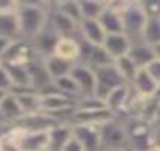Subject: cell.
I'll return each mask as SVG.
<instances>
[{
    "label": "cell",
    "instance_id": "42",
    "mask_svg": "<svg viewBox=\"0 0 160 151\" xmlns=\"http://www.w3.org/2000/svg\"><path fill=\"white\" fill-rule=\"evenodd\" d=\"M0 67H2V59H0Z\"/></svg>",
    "mask_w": 160,
    "mask_h": 151
},
{
    "label": "cell",
    "instance_id": "16",
    "mask_svg": "<svg viewBox=\"0 0 160 151\" xmlns=\"http://www.w3.org/2000/svg\"><path fill=\"white\" fill-rule=\"evenodd\" d=\"M0 36L8 39V41L20 39L18 8L9 9V11H0Z\"/></svg>",
    "mask_w": 160,
    "mask_h": 151
},
{
    "label": "cell",
    "instance_id": "15",
    "mask_svg": "<svg viewBox=\"0 0 160 151\" xmlns=\"http://www.w3.org/2000/svg\"><path fill=\"white\" fill-rule=\"evenodd\" d=\"M72 136L82 143L85 151H100V125L72 124Z\"/></svg>",
    "mask_w": 160,
    "mask_h": 151
},
{
    "label": "cell",
    "instance_id": "2",
    "mask_svg": "<svg viewBox=\"0 0 160 151\" xmlns=\"http://www.w3.org/2000/svg\"><path fill=\"white\" fill-rule=\"evenodd\" d=\"M122 23H124V33L132 43L142 41L143 27L147 23V14L142 8L141 2H125L121 11Z\"/></svg>",
    "mask_w": 160,
    "mask_h": 151
},
{
    "label": "cell",
    "instance_id": "11",
    "mask_svg": "<svg viewBox=\"0 0 160 151\" xmlns=\"http://www.w3.org/2000/svg\"><path fill=\"white\" fill-rule=\"evenodd\" d=\"M50 26L56 30V33L61 38H79V24L72 21L71 18L63 15L59 9L56 8L54 3H50Z\"/></svg>",
    "mask_w": 160,
    "mask_h": 151
},
{
    "label": "cell",
    "instance_id": "20",
    "mask_svg": "<svg viewBox=\"0 0 160 151\" xmlns=\"http://www.w3.org/2000/svg\"><path fill=\"white\" fill-rule=\"evenodd\" d=\"M53 54L58 58H62L65 61L77 63L80 58V39L79 38H59Z\"/></svg>",
    "mask_w": 160,
    "mask_h": 151
},
{
    "label": "cell",
    "instance_id": "34",
    "mask_svg": "<svg viewBox=\"0 0 160 151\" xmlns=\"http://www.w3.org/2000/svg\"><path fill=\"white\" fill-rule=\"evenodd\" d=\"M62 151H85V148L82 147V143L72 136L68 142L65 143V147L62 148Z\"/></svg>",
    "mask_w": 160,
    "mask_h": 151
},
{
    "label": "cell",
    "instance_id": "26",
    "mask_svg": "<svg viewBox=\"0 0 160 151\" xmlns=\"http://www.w3.org/2000/svg\"><path fill=\"white\" fill-rule=\"evenodd\" d=\"M53 85L61 94L72 98V100H76V101H79L80 98H82V92H80V89H79V86H77V83H76V80L71 77V74L54 80Z\"/></svg>",
    "mask_w": 160,
    "mask_h": 151
},
{
    "label": "cell",
    "instance_id": "4",
    "mask_svg": "<svg viewBox=\"0 0 160 151\" xmlns=\"http://www.w3.org/2000/svg\"><path fill=\"white\" fill-rule=\"evenodd\" d=\"M125 128H127L128 150L147 151L151 147L152 128L150 123L141 118H132L128 123H125Z\"/></svg>",
    "mask_w": 160,
    "mask_h": 151
},
{
    "label": "cell",
    "instance_id": "39",
    "mask_svg": "<svg viewBox=\"0 0 160 151\" xmlns=\"http://www.w3.org/2000/svg\"><path fill=\"white\" fill-rule=\"evenodd\" d=\"M147 151H160V148H159V147H152V145H151V147H150Z\"/></svg>",
    "mask_w": 160,
    "mask_h": 151
},
{
    "label": "cell",
    "instance_id": "29",
    "mask_svg": "<svg viewBox=\"0 0 160 151\" xmlns=\"http://www.w3.org/2000/svg\"><path fill=\"white\" fill-rule=\"evenodd\" d=\"M107 2H97V0H86L80 2V9L83 20H98L103 11L106 9Z\"/></svg>",
    "mask_w": 160,
    "mask_h": 151
},
{
    "label": "cell",
    "instance_id": "10",
    "mask_svg": "<svg viewBox=\"0 0 160 151\" xmlns=\"http://www.w3.org/2000/svg\"><path fill=\"white\" fill-rule=\"evenodd\" d=\"M116 118L107 107L100 109H76L70 118V124H88V125H103L104 123Z\"/></svg>",
    "mask_w": 160,
    "mask_h": 151
},
{
    "label": "cell",
    "instance_id": "30",
    "mask_svg": "<svg viewBox=\"0 0 160 151\" xmlns=\"http://www.w3.org/2000/svg\"><path fill=\"white\" fill-rule=\"evenodd\" d=\"M54 5L63 15L71 18L72 21H76L77 24H80V21L83 20L82 9H80V2H71V0L70 2H56Z\"/></svg>",
    "mask_w": 160,
    "mask_h": 151
},
{
    "label": "cell",
    "instance_id": "32",
    "mask_svg": "<svg viewBox=\"0 0 160 151\" xmlns=\"http://www.w3.org/2000/svg\"><path fill=\"white\" fill-rule=\"evenodd\" d=\"M145 70H147V73L157 82V85L160 86V59H156V58H154L151 62L145 67Z\"/></svg>",
    "mask_w": 160,
    "mask_h": 151
},
{
    "label": "cell",
    "instance_id": "1",
    "mask_svg": "<svg viewBox=\"0 0 160 151\" xmlns=\"http://www.w3.org/2000/svg\"><path fill=\"white\" fill-rule=\"evenodd\" d=\"M48 18H50V3L20 2L18 5L20 38L26 41H32L48 24Z\"/></svg>",
    "mask_w": 160,
    "mask_h": 151
},
{
    "label": "cell",
    "instance_id": "14",
    "mask_svg": "<svg viewBox=\"0 0 160 151\" xmlns=\"http://www.w3.org/2000/svg\"><path fill=\"white\" fill-rule=\"evenodd\" d=\"M71 77L76 80L77 86H79L82 97H91L95 95V70L89 68L88 65L83 63H74L71 70Z\"/></svg>",
    "mask_w": 160,
    "mask_h": 151
},
{
    "label": "cell",
    "instance_id": "37",
    "mask_svg": "<svg viewBox=\"0 0 160 151\" xmlns=\"http://www.w3.org/2000/svg\"><path fill=\"white\" fill-rule=\"evenodd\" d=\"M152 52H154V58L160 59V44H157L156 47H152Z\"/></svg>",
    "mask_w": 160,
    "mask_h": 151
},
{
    "label": "cell",
    "instance_id": "40",
    "mask_svg": "<svg viewBox=\"0 0 160 151\" xmlns=\"http://www.w3.org/2000/svg\"><path fill=\"white\" fill-rule=\"evenodd\" d=\"M2 148H3V136L0 134V151H2Z\"/></svg>",
    "mask_w": 160,
    "mask_h": 151
},
{
    "label": "cell",
    "instance_id": "21",
    "mask_svg": "<svg viewBox=\"0 0 160 151\" xmlns=\"http://www.w3.org/2000/svg\"><path fill=\"white\" fill-rule=\"evenodd\" d=\"M72 138V127L68 123H61L48 132V151H62L65 143Z\"/></svg>",
    "mask_w": 160,
    "mask_h": 151
},
{
    "label": "cell",
    "instance_id": "35",
    "mask_svg": "<svg viewBox=\"0 0 160 151\" xmlns=\"http://www.w3.org/2000/svg\"><path fill=\"white\" fill-rule=\"evenodd\" d=\"M151 145H152V147H159V148H160V127H157V128H152Z\"/></svg>",
    "mask_w": 160,
    "mask_h": 151
},
{
    "label": "cell",
    "instance_id": "9",
    "mask_svg": "<svg viewBox=\"0 0 160 151\" xmlns=\"http://www.w3.org/2000/svg\"><path fill=\"white\" fill-rule=\"evenodd\" d=\"M134 97V92L130 83H125L122 86L116 88L115 91H112L106 98H104V104L106 107L118 118L119 115H124L128 112L130 103Z\"/></svg>",
    "mask_w": 160,
    "mask_h": 151
},
{
    "label": "cell",
    "instance_id": "27",
    "mask_svg": "<svg viewBox=\"0 0 160 151\" xmlns=\"http://www.w3.org/2000/svg\"><path fill=\"white\" fill-rule=\"evenodd\" d=\"M142 41L151 47L160 44V17L147 18L142 33Z\"/></svg>",
    "mask_w": 160,
    "mask_h": 151
},
{
    "label": "cell",
    "instance_id": "18",
    "mask_svg": "<svg viewBox=\"0 0 160 151\" xmlns=\"http://www.w3.org/2000/svg\"><path fill=\"white\" fill-rule=\"evenodd\" d=\"M103 47L106 50L109 56L116 61L122 56H127L130 48H132V41L125 33H113V35H107Z\"/></svg>",
    "mask_w": 160,
    "mask_h": 151
},
{
    "label": "cell",
    "instance_id": "43",
    "mask_svg": "<svg viewBox=\"0 0 160 151\" xmlns=\"http://www.w3.org/2000/svg\"><path fill=\"white\" fill-rule=\"evenodd\" d=\"M128 151H133V150H128Z\"/></svg>",
    "mask_w": 160,
    "mask_h": 151
},
{
    "label": "cell",
    "instance_id": "17",
    "mask_svg": "<svg viewBox=\"0 0 160 151\" xmlns=\"http://www.w3.org/2000/svg\"><path fill=\"white\" fill-rule=\"evenodd\" d=\"M79 36L82 41L95 45H103L107 33L98 20H82L79 24Z\"/></svg>",
    "mask_w": 160,
    "mask_h": 151
},
{
    "label": "cell",
    "instance_id": "25",
    "mask_svg": "<svg viewBox=\"0 0 160 151\" xmlns=\"http://www.w3.org/2000/svg\"><path fill=\"white\" fill-rule=\"evenodd\" d=\"M128 56L136 62L139 68H145L154 59V52H152L151 45L145 44L143 41H138V43H132Z\"/></svg>",
    "mask_w": 160,
    "mask_h": 151
},
{
    "label": "cell",
    "instance_id": "19",
    "mask_svg": "<svg viewBox=\"0 0 160 151\" xmlns=\"http://www.w3.org/2000/svg\"><path fill=\"white\" fill-rule=\"evenodd\" d=\"M130 86L133 88V91L139 97H142V98L156 97V94H157V91H159L157 82L147 73L145 68H139V71L134 76L133 82L130 83Z\"/></svg>",
    "mask_w": 160,
    "mask_h": 151
},
{
    "label": "cell",
    "instance_id": "24",
    "mask_svg": "<svg viewBox=\"0 0 160 151\" xmlns=\"http://www.w3.org/2000/svg\"><path fill=\"white\" fill-rule=\"evenodd\" d=\"M0 112L3 113L5 119H6L11 125L14 124V123H17L21 116H24V112H23V109L20 106L17 97H15L12 92H9L8 95L5 97V100L2 101Z\"/></svg>",
    "mask_w": 160,
    "mask_h": 151
},
{
    "label": "cell",
    "instance_id": "23",
    "mask_svg": "<svg viewBox=\"0 0 160 151\" xmlns=\"http://www.w3.org/2000/svg\"><path fill=\"white\" fill-rule=\"evenodd\" d=\"M5 70L12 82V89L15 88H32L30 86V76L27 71V65H12V63H3ZM11 89V91H12ZM33 89V88H32Z\"/></svg>",
    "mask_w": 160,
    "mask_h": 151
},
{
    "label": "cell",
    "instance_id": "33",
    "mask_svg": "<svg viewBox=\"0 0 160 151\" xmlns=\"http://www.w3.org/2000/svg\"><path fill=\"white\" fill-rule=\"evenodd\" d=\"M11 89H12V82L9 79L8 71L5 70V67L2 63V67H0V91L11 92Z\"/></svg>",
    "mask_w": 160,
    "mask_h": 151
},
{
    "label": "cell",
    "instance_id": "22",
    "mask_svg": "<svg viewBox=\"0 0 160 151\" xmlns=\"http://www.w3.org/2000/svg\"><path fill=\"white\" fill-rule=\"evenodd\" d=\"M45 62V68L50 74L52 80H58L61 77H65L71 73L72 67H74V62H70V61H65L62 58H58V56H48L44 59Z\"/></svg>",
    "mask_w": 160,
    "mask_h": 151
},
{
    "label": "cell",
    "instance_id": "8",
    "mask_svg": "<svg viewBox=\"0 0 160 151\" xmlns=\"http://www.w3.org/2000/svg\"><path fill=\"white\" fill-rule=\"evenodd\" d=\"M124 5L125 2H107L106 9L98 18L100 24L103 26L107 35L124 33V23H122V15H121Z\"/></svg>",
    "mask_w": 160,
    "mask_h": 151
},
{
    "label": "cell",
    "instance_id": "41",
    "mask_svg": "<svg viewBox=\"0 0 160 151\" xmlns=\"http://www.w3.org/2000/svg\"><path fill=\"white\" fill-rule=\"evenodd\" d=\"M113 151H128V148H124V150H113Z\"/></svg>",
    "mask_w": 160,
    "mask_h": 151
},
{
    "label": "cell",
    "instance_id": "13",
    "mask_svg": "<svg viewBox=\"0 0 160 151\" xmlns=\"http://www.w3.org/2000/svg\"><path fill=\"white\" fill-rule=\"evenodd\" d=\"M59 38H61V36L56 33V30H54L53 27L50 26V23H48V24L44 27V30H42L41 33H38V35L30 41L36 56H39V58H42V59L48 58V56H53L54 48H56V44H58Z\"/></svg>",
    "mask_w": 160,
    "mask_h": 151
},
{
    "label": "cell",
    "instance_id": "6",
    "mask_svg": "<svg viewBox=\"0 0 160 151\" xmlns=\"http://www.w3.org/2000/svg\"><path fill=\"white\" fill-rule=\"evenodd\" d=\"M79 62L83 65H88L92 70H98V68H103L107 65H112L115 61L109 56V53L104 50L103 45H95L80 39Z\"/></svg>",
    "mask_w": 160,
    "mask_h": 151
},
{
    "label": "cell",
    "instance_id": "5",
    "mask_svg": "<svg viewBox=\"0 0 160 151\" xmlns=\"http://www.w3.org/2000/svg\"><path fill=\"white\" fill-rule=\"evenodd\" d=\"M95 82H97L95 83V97L101 98L103 101L112 91H115L116 88L127 83L124 77L119 74V71L116 70L115 63L95 70Z\"/></svg>",
    "mask_w": 160,
    "mask_h": 151
},
{
    "label": "cell",
    "instance_id": "36",
    "mask_svg": "<svg viewBox=\"0 0 160 151\" xmlns=\"http://www.w3.org/2000/svg\"><path fill=\"white\" fill-rule=\"evenodd\" d=\"M11 43H12V41H8V39H5V38H2V36H0V59H2L3 53L8 50V47H9Z\"/></svg>",
    "mask_w": 160,
    "mask_h": 151
},
{
    "label": "cell",
    "instance_id": "31",
    "mask_svg": "<svg viewBox=\"0 0 160 151\" xmlns=\"http://www.w3.org/2000/svg\"><path fill=\"white\" fill-rule=\"evenodd\" d=\"M147 18L160 17V2H141Z\"/></svg>",
    "mask_w": 160,
    "mask_h": 151
},
{
    "label": "cell",
    "instance_id": "3",
    "mask_svg": "<svg viewBox=\"0 0 160 151\" xmlns=\"http://www.w3.org/2000/svg\"><path fill=\"white\" fill-rule=\"evenodd\" d=\"M124 148H128L125 123H121L119 118H113L100 125V151H113Z\"/></svg>",
    "mask_w": 160,
    "mask_h": 151
},
{
    "label": "cell",
    "instance_id": "28",
    "mask_svg": "<svg viewBox=\"0 0 160 151\" xmlns=\"http://www.w3.org/2000/svg\"><path fill=\"white\" fill-rule=\"evenodd\" d=\"M113 63H115L116 70L119 71V74L124 77V80L127 83H132L134 79V76H136L138 71H139V67L136 65V62H134L128 54L119 58V59H116Z\"/></svg>",
    "mask_w": 160,
    "mask_h": 151
},
{
    "label": "cell",
    "instance_id": "38",
    "mask_svg": "<svg viewBox=\"0 0 160 151\" xmlns=\"http://www.w3.org/2000/svg\"><path fill=\"white\" fill-rule=\"evenodd\" d=\"M9 92H5V91H0V104H2V101L5 100V97L8 95Z\"/></svg>",
    "mask_w": 160,
    "mask_h": 151
},
{
    "label": "cell",
    "instance_id": "7",
    "mask_svg": "<svg viewBox=\"0 0 160 151\" xmlns=\"http://www.w3.org/2000/svg\"><path fill=\"white\" fill-rule=\"evenodd\" d=\"M36 56L35 50L30 41L26 39H15L9 44L8 50L2 56V63H12V65H29Z\"/></svg>",
    "mask_w": 160,
    "mask_h": 151
},
{
    "label": "cell",
    "instance_id": "12",
    "mask_svg": "<svg viewBox=\"0 0 160 151\" xmlns=\"http://www.w3.org/2000/svg\"><path fill=\"white\" fill-rule=\"evenodd\" d=\"M27 71L30 76V86L35 89L36 92L42 94L47 89L53 86V80L45 68V62L42 58L35 56L33 61L27 65Z\"/></svg>",
    "mask_w": 160,
    "mask_h": 151
}]
</instances>
